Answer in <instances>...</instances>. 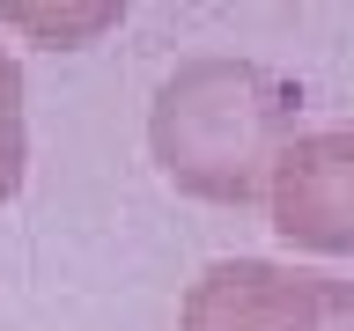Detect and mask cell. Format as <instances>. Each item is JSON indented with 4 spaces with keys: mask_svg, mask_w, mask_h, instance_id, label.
I'll return each instance as SVG.
<instances>
[{
    "mask_svg": "<svg viewBox=\"0 0 354 331\" xmlns=\"http://www.w3.org/2000/svg\"><path fill=\"white\" fill-rule=\"evenodd\" d=\"M295 140V88L259 59H185L148 103V154L185 199L251 206Z\"/></svg>",
    "mask_w": 354,
    "mask_h": 331,
    "instance_id": "cell-1",
    "label": "cell"
},
{
    "mask_svg": "<svg viewBox=\"0 0 354 331\" xmlns=\"http://www.w3.org/2000/svg\"><path fill=\"white\" fill-rule=\"evenodd\" d=\"M177 331H354V280L281 258H214L185 287Z\"/></svg>",
    "mask_w": 354,
    "mask_h": 331,
    "instance_id": "cell-2",
    "label": "cell"
},
{
    "mask_svg": "<svg viewBox=\"0 0 354 331\" xmlns=\"http://www.w3.org/2000/svg\"><path fill=\"white\" fill-rule=\"evenodd\" d=\"M266 214L288 250L354 258V126L295 132L266 177Z\"/></svg>",
    "mask_w": 354,
    "mask_h": 331,
    "instance_id": "cell-3",
    "label": "cell"
},
{
    "mask_svg": "<svg viewBox=\"0 0 354 331\" xmlns=\"http://www.w3.org/2000/svg\"><path fill=\"white\" fill-rule=\"evenodd\" d=\"M22 162H30V126H22V66L0 44V206L22 192Z\"/></svg>",
    "mask_w": 354,
    "mask_h": 331,
    "instance_id": "cell-4",
    "label": "cell"
}]
</instances>
